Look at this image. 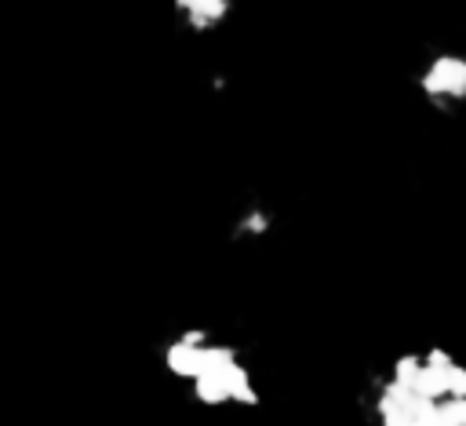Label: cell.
Listing matches in <instances>:
<instances>
[{
	"instance_id": "1",
	"label": "cell",
	"mask_w": 466,
	"mask_h": 426,
	"mask_svg": "<svg viewBox=\"0 0 466 426\" xmlns=\"http://www.w3.org/2000/svg\"><path fill=\"white\" fill-rule=\"evenodd\" d=\"M371 426H466V357L448 342L390 353L364 386Z\"/></svg>"
},
{
	"instance_id": "2",
	"label": "cell",
	"mask_w": 466,
	"mask_h": 426,
	"mask_svg": "<svg viewBox=\"0 0 466 426\" xmlns=\"http://www.w3.org/2000/svg\"><path fill=\"white\" fill-rule=\"evenodd\" d=\"M164 371L197 401L200 408H258L262 386L251 357L229 335L208 324H186L160 346Z\"/></svg>"
},
{
	"instance_id": "3",
	"label": "cell",
	"mask_w": 466,
	"mask_h": 426,
	"mask_svg": "<svg viewBox=\"0 0 466 426\" xmlns=\"http://www.w3.org/2000/svg\"><path fill=\"white\" fill-rule=\"evenodd\" d=\"M415 91L437 113H462L466 109V51H433L415 73Z\"/></svg>"
},
{
	"instance_id": "4",
	"label": "cell",
	"mask_w": 466,
	"mask_h": 426,
	"mask_svg": "<svg viewBox=\"0 0 466 426\" xmlns=\"http://www.w3.org/2000/svg\"><path fill=\"white\" fill-rule=\"evenodd\" d=\"M175 15L182 18V25L189 33H215L229 22L233 15V0H175Z\"/></svg>"
},
{
	"instance_id": "5",
	"label": "cell",
	"mask_w": 466,
	"mask_h": 426,
	"mask_svg": "<svg viewBox=\"0 0 466 426\" xmlns=\"http://www.w3.org/2000/svg\"><path fill=\"white\" fill-rule=\"evenodd\" d=\"M269 226H273L269 208H266V204H248V208L233 218V237H237V240L262 237V233H269Z\"/></svg>"
}]
</instances>
